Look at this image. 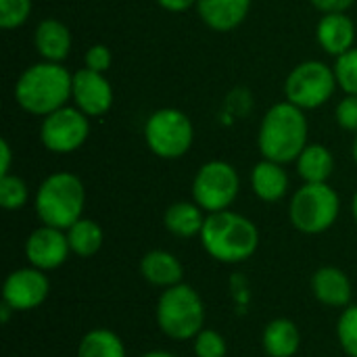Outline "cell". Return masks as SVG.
<instances>
[{"label":"cell","instance_id":"6da1fadb","mask_svg":"<svg viewBox=\"0 0 357 357\" xmlns=\"http://www.w3.org/2000/svg\"><path fill=\"white\" fill-rule=\"evenodd\" d=\"M307 119L303 109L295 107L293 102L284 100L268 109L259 126V153L264 159L276 163H291L307 146Z\"/></svg>","mask_w":357,"mask_h":357},{"label":"cell","instance_id":"7a4b0ae2","mask_svg":"<svg viewBox=\"0 0 357 357\" xmlns=\"http://www.w3.org/2000/svg\"><path fill=\"white\" fill-rule=\"evenodd\" d=\"M71 86L73 75L61 63H36L19 75L15 100L23 111L46 117L65 107V102L71 98Z\"/></svg>","mask_w":357,"mask_h":357},{"label":"cell","instance_id":"3957f363","mask_svg":"<svg viewBox=\"0 0 357 357\" xmlns=\"http://www.w3.org/2000/svg\"><path fill=\"white\" fill-rule=\"evenodd\" d=\"M201 243L213 259L222 264H241L257 251L259 232L251 220L226 209L205 218Z\"/></svg>","mask_w":357,"mask_h":357},{"label":"cell","instance_id":"277c9868","mask_svg":"<svg viewBox=\"0 0 357 357\" xmlns=\"http://www.w3.org/2000/svg\"><path fill=\"white\" fill-rule=\"evenodd\" d=\"M86 190L82 180L69 172L50 174L36 192V213L44 226L69 230L84 213Z\"/></svg>","mask_w":357,"mask_h":357},{"label":"cell","instance_id":"5b68a950","mask_svg":"<svg viewBox=\"0 0 357 357\" xmlns=\"http://www.w3.org/2000/svg\"><path fill=\"white\" fill-rule=\"evenodd\" d=\"M205 322V305L199 293L180 282L176 287L165 289L157 303V324L163 335L174 341L195 339L203 331Z\"/></svg>","mask_w":357,"mask_h":357},{"label":"cell","instance_id":"8992f818","mask_svg":"<svg viewBox=\"0 0 357 357\" xmlns=\"http://www.w3.org/2000/svg\"><path fill=\"white\" fill-rule=\"evenodd\" d=\"M341 201L333 186L322 184H303L291 201L289 215L293 226L305 234L326 232L339 218Z\"/></svg>","mask_w":357,"mask_h":357},{"label":"cell","instance_id":"52a82bcc","mask_svg":"<svg viewBox=\"0 0 357 357\" xmlns=\"http://www.w3.org/2000/svg\"><path fill=\"white\" fill-rule=\"evenodd\" d=\"M144 140L157 157L178 159L190 151L195 128L184 111L159 109L144 123Z\"/></svg>","mask_w":357,"mask_h":357},{"label":"cell","instance_id":"ba28073f","mask_svg":"<svg viewBox=\"0 0 357 357\" xmlns=\"http://www.w3.org/2000/svg\"><path fill=\"white\" fill-rule=\"evenodd\" d=\"M337 88L335 69L322 61L299 63L284 82V96L299 109H318L326 105Z\"/></svg>","mask_w":357,"mask_h":357},{"label":"cell","instance_id":"9c48e42d","mask_svg":"<svg viewBox=\"0 0 357 357\" xmlns=\"http://www.w3.org/2000/svg\"><path fill=\"white\" fill-rule=\"evenodd\" d=\"M241 188V180L236 169L228 161H207L201 165L192 180V199L195 203L207 211V213H218L226 211Z\"/></svg>","mask_w":357,"mask_h":357},{"label":"cell","instance_id":"30bf717a","mask_svg":"<svg viewBox=\"0 0 357 357\" xmlns=\"http://www.w3.org/2000/svg\"><path fill=\"white\" fill-rule=\"evenodd\" d=\"M90 134L88 115L77 107H61L44 117L40 126V140L46 151L67 155L77 151Z\"/></svg>","mask_w":357,"mask_h":357},{"label":"cell","instance_id":"8fae6325","mask_svg":"<svg viewBox=\"0 0 357 357\" xmlns=\"http://www.w3.org/2000/svg\"><path fill=\"white\" fill-rule=\"evenodd\" d=\"M50 282L38 268H21L6 276L2 301L15 312H27L42 305L48 297Z\"/></svg>","mask_w":357,"mask_h":357},{"label":"cell","instance_id":"7c38bea8","mask_svg":"<svg viewBox=\"0 0 357 357\" xmlns=\"http://www.w3.org/2000/svg\"><path fill=\"white\" fill-rule=\"evenodd\" d=\"M71 98L75 107L88 117H100L113 105V88L105 73L84 67L73 73Z\"/></svg>","mask_w":357,"mask_h":357},{"label":"cell","instance_id":"4fadbf2b","mask_svg":"<svg viewBox=\"0 0 357 357\" xmlns=\"http://www.w3.org/2000/svg\"><path fill=\"white\" fill-rule=\"evenodd\" d=\"M71 247L67 234L52 226H42L33 230L25 241V257L31 268L38 270H54L67 261Z\"/></svg>","mask_w":357,"mask_h":357},{"label":"cell","instance_id":"5bb4252c","mask_svg":"<svg viewBox=\"0 0 357 357\" xmlns=\"http://www.w3.org/2000/svg\"><path fill=\"white\" fill-rule=\"evenodd\" d=\"M316 38L324 52L341 56L351 50L356 42V25L345 13H328L318 21Z\"/></svg>","mask_w":357,"mask_h":357},{"label":"cell","instance_id":"9a60e30c","mask_svg":"<svg viewBox=\"0 0 357 357\" xmlns=\"http://www.w3.org/2000/svg\"><path fill=\"white\" fill-rule=\"evenodd\" d=\"M195 6L207 27L215 31H230L249 15L251 0H197Z\"/></svg>","mask_w":357,"mask_h":357},{"label":"cell","instance_id":"2e32d148","mask_svg":"<svg viewBox=\"0 0 357 357\" xmlns=\"http://www.w3.org/2000/svg\"><path fill=\"white\" fill-rule=\"evenodd\" d=\"M33 46L44 61L61 63L71 50V31L59 19H44L38 23L33 33Z\"/></svg>","mask_w":357,"mask_h":357},{"label":"cell","instance_id":"e0dca14e","mask_svg":"<svg viewBox=\"0 0 357 357\" xmlns=\"http://www.w3.org/2000/svg\"><path fill=\"white\" fill-rule=\"evenodd\" d=\"M312 291L318 301L331 307H345L351 301V282L339 268H320L312 276Z\"/></svg>","mask_w":357,"mask_h":357},{"label":"cell","instance_id":"ac0fdd59","mask_svg":"<svg viewBox=\"0 0 357 357\" xmlns=\"http://www.w3.org/2000/svg\"><path fill=\"white\" fill-rule=\"evenodd\" d=\"M251 186H253V192L261 201L276 203L289 190V176H287L282 163L261 159L251 172Z\"/></svg>","mask_w":357,"mask_h":357},{"label":"cell","instance_id":"d6986e66","mask_svg":"<svg viewBox=\"0 0 357 357\" xmlns=\"http://www.w3.org/2000/svg\"><path fill=\"white\" fill-rule=\"evenodd\" d=\"M140 272L146 282H151L155 287H165V289L180 284L182 276H184L180 259L167 251L146 253L140 261Z\"/></svg>","mask_w":357,"mask_h":357},{"label":"cell","instance_id":"ffe728a7","mask_svg":"<svg viewBox=\"0 0 357 357\" xmlns=\"http://www.w3.org/2000/svg\"><path fill=\"white\" fill-rule=\"evenodd\" d=\"M261 341L270 357H293L301 347V333L295 322L278 318L266 326Z\"/></svg>","mask_w":357,"mask_h":357},{"label":"cell","instance_id":"44dd1931","mask_svg":"<svg viewBox=\"0 0 357 357\" xmlns=\"http://www.w3.org/2000/svg\"><path fill=\"white\" fill-rule=\"evenodd\" d=\"M335 172V157L324 144H307L297 157V174L305 184H322Z\"/></svg>","mask_w":357,"mask_h":357},{"label":"cell","instance_id":"7402d4cb","mask_svg":"<svg viewBox=\"0 0 357 357\" xmlns=\"http://www.w3.org/2000/svg\"><path fill=\"white\" fill-rule=\"evenodd\" d=\"M163 224L172 234H176L180 238H192V236L201 234L205 215L197 203L178 201L167 207V211L163 215Z\"/></svg>","mask_w":357,"mask_h":357},{"label":"cell","instance_id":"603a6c76","mask_svg":"<svg viewBox=\"0 0 357 357\" xmlns=\"http://www.w3.org/2000/svg\"><path fill=\"white\" fill-rule=\"evenodd\" d=\"M69 247L79 257H92L102 247V228L88 218H79L69 230H67Z\"/></svg>","mask_w":357,"mask_h":357},{"label":"cell","instance_id":"cb8c5ba5","mask_svg":"<svg viewBox=\"0 0 357 357\" xmlns=\"http://www.w3.org/2000/svg\"><path fill=\"white\" fill-rule=\"evenodd\" d=\"M77 357H126V347L113 331L96 328L79 341Z\"/></svg>","mask_w":357,"mask_h":357},{"label":"cell","instance_id":"d4e9b609","mask_svg":"<svg viewBox=\"0 0 357 357\" xmlns=\"http://www.w3.org/2000/svg\"><path fill=\"white\" fill-rule=\"evenodd\" d=\"M29 190L27 184L19 176H2L0 178V205L6 211H17L27 203Z\"/></svg>","mask_w":357,"mask_h":357},{"label":"cell","instance_id":"484cf974","mask_svg":"<svg viewBox=\"0 0 357 357\" xmlns=\"http://www.w3.org/2000/svg\"><path fill=\"white\" fill-rule=\"evenodd\" d=\"M335 75H337V84L347 94H357V48H351L345 54L337 56Z\"/></svg>","mask_w":357,"mask_h":357},{"label":"cell","instance_id":"4316f807","mask_svg":"<svg viewBox=\"0 0 357 357\" xmlns=\"http://www.w3.org/2000/svg\"><path fill=\"white\" fill-rule=\"evenodd\" d=\"M31 13V0H0V27L17 29Z\"/></svg>","mask_w":357,"mask_h":357},{"label":"cell","instance_id":"83f0119b","mask_svg":"<svg viewBox=\"0 0 357 357\" xmlns=\"http://www.w3.org/2000/svg\"><path fill=\"white\" fill-rule=\"evenodd\" d=\"M337 335L345 354L349 357H357V305H349L341 314Z\"/></svg>","mask_w":357,"mask_h":357},{"label":"cell","instance_id":"f1b7e54d","mask_svg":"<svg viewBox=\"0 0 357 357\" xmlns=\"http://www.w3.org/2000/svg\"><path fill=\"white\" fill-rule=\"evenodd\" d=\"M226 341L215 331H201L195 337V356L197 357H226Z\"/></svg>","mask_w":357,"mask_h":357},{"label":"cell","instance_id":"f546056e","mask_svg":"<svg viewBox=\"0 0 357 357\" xmlns=\"http://www.w3.org/2000/svg\"><path fill=\"white\" fill-rule=\"evenodd\" d=\"M337 123L347 130V132H357V94H347L335 111Z\"/></svg>","mask_w":357,"mask_h":357},{"label":"cell","instance_id":"4dcf8cb0","mask_svg":"<svg viewBox=\"0 0 357 357\" xmlns=\"http://www.w3.org/2000/svg\"><path fill=\"white\" fill-rule=\"evenodd\" d=\"M113 63V54L105 44H94L86 50V67L98 73H105Z\"/></svg>","mask_w":357,"mask_h":357},{"label":"cell","instance_id":"1f68e13d","mask_svg":"<svg viewBox=\"0 0 357 357\" xmlns=\"http://www.w3.org/2000/svg\"><path fill=\"white\" fill-rule=\"evenodd\" d=\"M318 10H322L324 15L328 13H345L356 0H310Z\"/></svg>","mask_w":357,"mask_h":357},{"label":"cell","instance_id":"d6a6232c","mask_svg":"<svg viewBox=\"0 0 357 357\" xmlns=\"http://www.w3.org/2000/svg\"><path fill=\"white\" fill-rule=\"evenodd\" d=\"M10 159H13V153H10V144L8 140H0V178L2 176H8V169H10Z\"/></svg>","mask_w":357,"mask_h":357},{"label":"cell","instance_id":"836d02e7","mask_svg":"<svg viewBox=\"0 0 357 357\" xmlns=\"http://www.w3.org/2000/svg\"><path fill=\"white\" fill-rule=\"evenodd\" d=\"M157 2H159V6H163L169 13H182L197 4V0H157Z\"/></svg>","mask_w":357,"mask_h":357},{"label":"cell","instance_id":"e575fe53","mask_svg":"<svg viewBox=\"0 0 357 357\" xmlns=\"http://www.w3.org/2000/svg\"><path fill=\"white\" fill-rule=\"evenodd\" d=\"M142 357H176L174 354H167V351H151V354H144Z\"/></svg>","mask_w":357,"mask_h":357},{"label":"cell","instance_id":"d590c367","mask_svg":"<svg viewBox=\"0 0 357 357\" xmlns=\"http://www.w3.org/2000/svg\"><path fill=\"white\" fill-rule=\"evenodd\" d=\"M351 153H354V161L357 163V134H356V140H354V149H351Z\"/></svg>","mask_w":357,"mask_h":357},{"label":"cell","instance_id":"8d00e7d4","mask_svg":"<svg viewBox=\"0 0 357 357\" xmlns=\"http://www.w3.org/2000/svg\"><path fill=\"white\" fill-rule=\"evenodd\" d=\"M354 218H356V222H357V192H356V197H354Z\"/></svg>","mask_w":357,"mask_h":357}]
</instances>
